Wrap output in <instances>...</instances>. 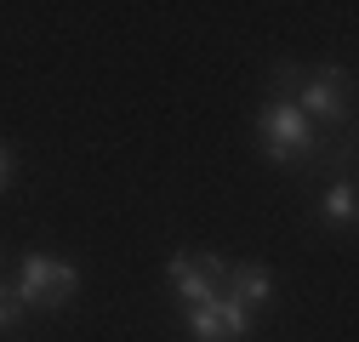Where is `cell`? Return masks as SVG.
Segmentation results:
<instances>
[{
  "instance_id": "cell-1",
  "label": "cell",
  "mask_w": 359,
  "mask_h": 342,
  "mask_svg": "<svg viewBox=\"0 0 359 342\" xmlns=\"http://www.w3.org/2000/svg\"><path fill=\"white\" fill-rule=\"evenodd\" d=\"M257 137H262V154L280 160V165L313 160V143H320V132H313V125L297 114V103H285V97H274L257 114Z\"/></svg>"
},
{
  "instance_id": "cell-2",
  "label": "cell",
  "mask_w": 359,
  "mask_h": 342,
  "mask_svg": "<svg viewBox=\"0 0 359 342\" xmlns=\"http://www.w3.org/2000/svg\"><path fill=\"white\" fill-rule=\"evenodd\" d=\"M285 103H297V114L308 125H342L348 120V69H320V74L297 80Z\"/></svg>"
},
{
  "instance_id": "cell-3",
  "label": "cell",
  "mask_w": 359,
  "mask_h": 342,
  "mask_svg": "<svg viewBox=\"0 0 359 342\" xmlns=\"http://www.w3.org/2000/svg\"><path fill=\"white\" fill-rule=\"evenodd\" d=\"M52 268H57V256H46V251H29L23 263H18V280L6 285L23 308H46V291H52Z\"/></svg>"
},
{
  "instance_id": "cell-4",
  "label": "cell",
  "mask_w": 359,
  "mask_h": 342,
  "mask_svg": "<svg viewBox=\"0 0 359 342\" xmlns=\"http://www.w3.org/2000/svg\"><path fill=\"white\" fill-rule=\"evenodd\" d=\"M222 296H234V303H245V308H268L274 303V274H268L262 263H234Z\"/></svg>"
},
{
  "instance_id": "cell-5",
  "label": "cell",
  "mask_w": 359,
  "mask_h": 342,
  "mask_svg": "<svg viewBox=\"0 0 359 342\" xmlns=\"http://www.w3.org/2000/svg\"><path fill=\"white\" fill-rule=\"evenodd\" d=\"M165 274H171L177 296H183V308H200V303H217V296H222V291L194 268V256H189V251H171V256H165Z\"/></svg>"
},
{
  "instance_id": "cell-6",
  "label": "cell",
  "mask_w": 359,
  "mask_h": 342,
  "mask_svg": "<svg viewBox=\"0 0 359 342\" xmlns=\"http://www.w3.org/2000/svg\"><path fill=\"white\" fill-rule=\"evenodd\" d=\"M353 177H337L331 189H325V200H320V223H331V228H348L353 223Z\"/></svg>"
},
{
  "instance_id": "cell-7",
  "label": "cell",
  "mask_w": 359,
  "mask_h": 342,
  "mask_svg": "<svg viewBox=\"0 0 359 342\" xmlns=\"http://www.w3.org/2000/svg\"><path fill=\"white\" fill-rule=\"evenodd\" d=\"M189 336H194V342H229V331H222V314H217V303H200V308H189Z\"/></svg>"
},
{
  "instance_id": "cell-8",
  "label": "cell",
  "mask_w": 359,
  "mask_h": 342,
  "mask_svg": "<svg viewBox=\"0 0 359 342\" xmlns=\"http://www.w3.org/2000/svg\"><path fill=\"white\" fill-rule=\"evenodd\" d=\"M217 314H222V331H229V342H245L257 325H251V308L234 303V296H217Z\"/></svg>"
},
{
  "instance_id": "cell-9",
  "label": "cell",
  "mask_w": 359,
  "mask_h": 342,
  "mask_svg": "<svg viewBox=\"0 0 359 342\" xmlns=\"http://www.w3.org/2000/svg\"><path fill=\"white\" fill-rule=\"evenodd\" d=\"M74 291H80V268L57 256V268H52V291H46V308H63Z\"/></svg>"
},
{
  "instance_id": "cell-10",
  "label": "cell",
  "mask_w": 359,
  "mask_h": 342,
  "mask_svg": "<svg viewBox=\"0 0 359 342\" xmlns=\"http://www.w3.org/2000/svg\"><path fill=\"white\" fill-rule=\"evenodd\" d=\"M23 314H29V308L18 303V296H12L6 285H0V331H18V325H23Z\"/></svg>"
},
{
  "instance_id": "cell-11",
  "label": "cell",
  "mask_w": 359,
  "mask_h": 342,
  "mask_svg": "<svg viewBox=\"0 0 359 342\" xmlns=\"http://www.w3.org/2000/svg\"><path fill=\"white\" fill-rule=\"evenodd\" d=\"M194 268H200V274H205V280H211L217 291H222V285H229V263H222V256H217V251H205V256H194Z\"/></svg>"
},
{
  "instance_id": "cell-12",
  "label": "cell",
  "mask_w": 359,
  "mask_h": 342,
  "mask_svg": "<svg viewBox=\"0 0 359 342\" xmlns=\"http://www.w3.org/2000/svg\"><path fill=\"white\" fill-rule=\"evenodd\" d=\"M12 171H18V160H12V149H6V143H0V189L12 183Z\"/></svg>"
}]
</instances>
